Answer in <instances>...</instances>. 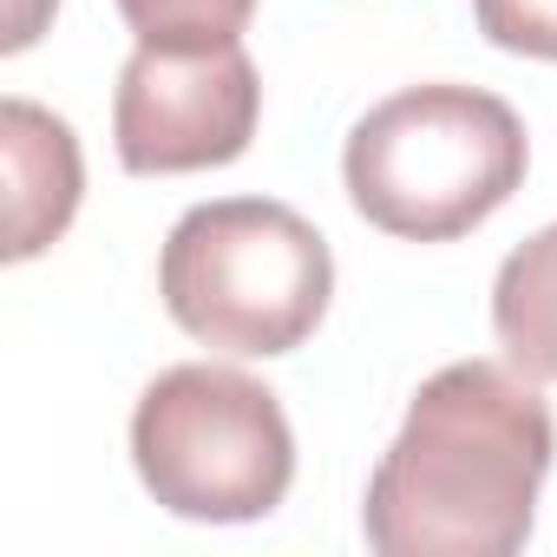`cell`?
Returning a JSON list of instances; mask_svg holds the SVG:
<instances>
[{"mask_svg": "<svg viewBox=\"0 0 557 557\" xmlns=\"http://www.w3.org/2000/svg\"><path fill=\"white\" fill-rule=\"evenodd\" d=\"M492 329L518 374L557 381V223L505 256L492 283Z\"/></svg>", "mask_w": 557, "mask_h": 557, "instance_id": "52a82bcc", "label": "cell"}, {"mask_svg": "<svg viewBox=\"0 0 557 557\" xmlns=\"http://www.w3.org/2000/svg\"><path fill=\"white\" fill-rule=\"evenodd\" d=\"M557 426L531 374L498 361L440 368L368 479V544L381 557H511L537 524Z\"/></svg>", "mask_w": 557, "mask_h": 557, "instance_id": "6da1fadb", "label": "cell"}, {"mask_svg": "<svg viewBox=\"0 0 557 557\" xmlns=\"http://www.w3.org/2000/svg\"><path fill=\"white\" fill-rule=\"evenodd\" d=\"M531 164L524 119L479 86H407L342 151L348 203L400 243H453L498 216Z\"/></svg>", "mask_w": 557, "mask_h": 557, "instance_id": "7a4b0ae2", "label": "cell"}, {"mask_svg": "<svg viewBox=\"0 0 557 557\" xmlns=\"http://www.w3.org/2000/svg\"><path fill=\"white\" fill-rule=\"evenodd\" d=\"M47 8H53V0H14V21H8V40H0V47H8V53L34 47V40H40V21H47Z\"/></svg>", "mask_w": 557, "mask_h": 557, "instance_id": "30bf717a", "label": "cell"}, {"mask_svg": "<svg viewBox=\"0 0 557 557\" xmlns=\"http://www.w3.org/2000/svg\"><path fill=\"white\" fill-rule=\"evenodd\" d=\"M171 322L216 355H296L335 296L329 236L275 197H216L171 223L158 256Z\"/></svg>", "mask_w": 557, "mask_h": 557, "instance_id": "3957f363", "label": "cell"}, {"mask_svg": "<svg viewBox=\"0 0 557 557\" xmlns=\"http://www.w3.org/2000/svg\"><path fill=\"white\" fill-rule=\"evenodd\" d=\"M132 466L171 518L249 524L289 498L296 433L262 381L216 361H184L138 394Z\"/></svg>", "mask_w": 557, "mask_h": 557, "instance_id": "277c9868", "label": "cell"}, {"mask_svg": "<svg viewBox=\"0 0 557 557\" xmlns=\"http://www.w3.org/2000/svg\"><path fill=\"white\" fill-rule=\"evenodd\" d=\"M0 158H8V249L0 256L27 262L47 243H60L79 210L86 190L79 138L34 99H0Z\"/></svg>", "mask_w": 557, "mask_h": 557, "instance_id": "8992f818", "label": "cell"}, {"mask_svg": "<svg viewBox=\"0 0 557 557\" xmlns=\"http://www.w3.org/2000/svg\"><path fill=\"white\" fill-rule=\"evenodd\" d=\"M138 47H223L249 27L256 0H119Z\"/></svg>", "mask_w": 557, "mask_h": 557, "instance_id": "ba28073f", "label": "cell"}, {"mask_svg": "<svg viewBox=\"0 0 557 557\" xmlns=\"http://www.w3.org/2000/svg\"><path fill=\"white\" fill-rule=\"evenodd\" d=\"M479 34L524 60H557V0H472Z\"/></svg>", "mask_w": 557, "mask_h": 557, "instance_id": "9c48e42d", "label": "cell"}, {"mask_svg": "<svg viewBox=\"0 0 557 557\" xmlns=\"http://www.w3.org/2000/svg\"><path fill=\"white\" fill-rule=\"evenodd\" d=\"M262 79L243 40L223 47H138L112 92V138L132 177H177L236 164L256 138Z\"/></svg>", "mask_w": 557, "mask_h": 557, "instance_id": "5b68a950", "label": "cell"}]
</instances>
